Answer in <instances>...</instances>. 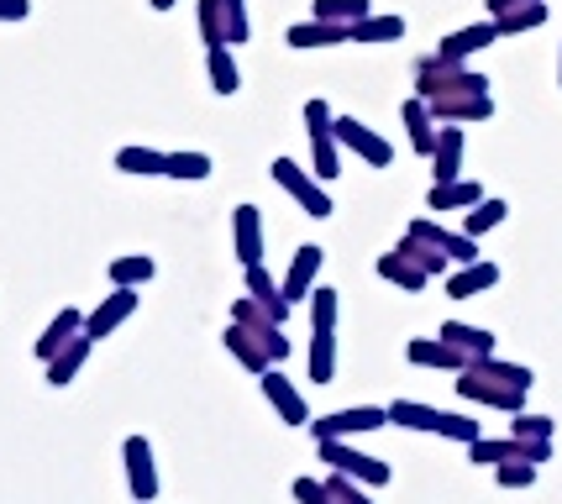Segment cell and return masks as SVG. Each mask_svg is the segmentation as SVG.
Returning a JSON list of instances; mask_svg holds the SVG:
<instances>
[{
    "label": "cell",
    "mask_w": 562,
    "mask_h": 504,
    "mask_svg": "<svg viewBox=\"0 0 562 504\" xmlns=\"http://www.w3.org/2000/svg\"><path fill=\"white\" fill-rule=\"evenodd\" d=\"M416 96L420 100H441V96H490V79L473 74L468 64H452V58H420L416 64Z\"/></svg>",
    "instance_id": "6da1fadb"
},
{
    "label": "cell",
    "mask_w": 562,
    "mask_h": 504,
    "mask_svg": "<svg viewBox=\"0 0 562 504\" xmlns=\"http://www.w3.org/2000/svg\"><path fill=\"white\" fill-rule=\"evenodd\" d=\"M273 179H279V190L294 194V200L305 205V216H316V221L331 216V194L321 190L316 173H305V168L294 164V158H273Z\"/></svg>",
    "instance_id": "7a4b0ae2"
},
{
    "label": "cell",
    "mask_w": 562,
    "mask_h": 504,
    "mask_svg": "<svg viewBox=\"0 0 562 504\" xmlns=\"http://www.w3.org/2000/svg\"><path fill=\"white\" fill-rule=\"evenodd\" d=\"M321 462H331L337 473H347V479H358V483H390V462L352 452L347 436H321Z\"/></svg>",
    "instance_id": "3957f363"
},
{
    "label": "cell",
    "mask_w": 562,
    "mask_h": 504,
    "mask_svg": "<svg viewBox=\"0 0 562 504\" xmlns=\"http://www.w3.org/2000/svg\"><path fill=\"white\" fill-rule=\"evenodd\" d=\"M458 394H463V400H479V405H494V410H520L526 405V389L505 384V379H494V373L473 368V362L458 373Z\"/></svg>",
    "instance_id": "277c9868"
},
{
    "label": "cell",
    "mask_w": 562,
    "mask_h": 504,
    "mask_svg": "<svg viewBox=\"0 0 562 504\" xmlns=\"http://www.w3.org/2000/svg\"><path fill=\"white\" fill-rule=\"evenodd\" d=\"M331 137H337L342 147H352V153H358L368 168H390L394 164V147L384 143L373 126H363L358 116H337V121H331Z\"/></svg>",
    "instance_id": "5b68a950"
},
{
    "label": "cell",
    "mask_w": 562,
    "mask_h": 504,
    "mask_svg": "<svg viewBox=\"0 0 562 504\" xmlns=\"http://www.w3.org/2000/svg\"><path fill=\"white\" fill-rule=\"evenodd\" d=\"M232 321H237V326H247V332L258 336V347H263V352H269L273 362H284V358H290V336L279 332V321H273V315L263 311V305H258L252 294L232 305Z\"/></svg>",
    "instance_id": "8992f818"
},
{
    "label": "cell",
    "mask_w": 562,
    "mask_h": 504,
    "mask_svg": "<svg viewBox=\"0 0 562 504\" xmlns=\"http://www.w3.org/2000/svg\"><path fill=\"white\" fill-rule=\"evenodd\" d=\"M379 426H390V410H379V405H352V410H337V415H326V421H316V441H321V436H358V432H379Z\"/></svg>",
    "instance_id": "52a82bcc"
},
{
    "label": "cell",
    "mask_w": 562,
    "mask_h": 504,
    "mask_svg": "<svg viewBox=\"0 0 562 504\" xmlns=\"http://www.w3.org/2000/svg\"><path fill=\"white\" fill-rule=\"evenodd\" d=\"M137 311V289H116V294H105V300H100L95 311L85 315V336H90V341H100V336H111L116 332V326H122L126 315Z\"/></svg>",
    "instance_id": "ba28073f"
},
{
    "label": "cell",
    "mask_w": 562,
    "mask_h": 504,
    "mask_svg": "<svg viewBox=\"0 0 562 504\" xmlns=\"http://www.w3.org/2000/svg\"><path fill=\"white\" fill-rule=\"evenodd\" d=\"M437 126H468V121H490L494 116V100L490 96H441V100H426Z\"/></svg>",
    "instance_id": "9c48e42d"
},
{
    "label": "cell",
    "mask_w": 562,
    "mask_h": 504,
    "mask_svg": "<svg viewBox=\"0 0 562 504\" xmlns=\"http://www.w3.org/2000/svg\"><path fill=\"white\" fill-rule=\"evenodd\" d=\"M490 43H499V26L494 22H473V26H458V32H447L441 37V58H452V64H468L473 53H484Z\"/></svg>",
    "instance_id": "30bf717a"
},
{
    "label": "cell",
    "mask_w": 562,
    "mask_h": 504,
    "mask_svg": "<svg viewBox=\"0 0 562 504\" xmlns=\"http://www.w3.org/2000/svg\"><path fill=\"white\" fill-rule=\"evenodd\" d=\"M232 242H237L243 268L263 264V216H258V205H237L232 211Z\"/></svg>",
    "instance_id": "8fae6325"
},
{
    "label": "cell",
    "mask_w": 562,
    "mask_h": 504,
    "mask_svg": "<svg viewBox=\"0 0 562 504\" xmlns=\"http://www.w3.org/2000/svg\"><path fill=\"white\" fill-rule=\"evenodd\" d=\"M321 258H326V253H321L316 242H305V247H300V253H294V264H290V273H284V300H311V289H316V273H321Z\"/></svg>",
    "instance_id": "7c38bea8"
},
{
    "label": "cell",
    "mask_w": 562,
    "mask_h": 504,
    "mask_svg": "<svg viewBox=\"0 0 562 504\" xmlns=\"http://www.w3.org/2000/svg\"><path fill=\"white\" fill-rule=\"evenodd\" d=\"M263 394H269V405L279 410L290 426H305V421H311V405L300 400V389H294L279 368H263Z\"/></svg>",
    "instance_id": "4fadbf2b"
},
{
    "label": "cell",
    "mask_w": 562,
    "mask_h": 504,
    "mask_svg": "<svg viewBox=\"0 0 562 504\" xmlns=\"http://www.w3.org/2000/svg\"><path fill=\"white\" fill-rule=\"evenodd\" d=\"M405 358L416 362V368H447V373H463L468 358L452 347V341H441V336H416L411 347H405Z\"/></svg>",
    "instance_id": "5bb4252c"
},
{
    "label": "cell",
    "mask_w": 562,
    "mask_h": 504,
    "mask_svg": "<svg viewBox=\"0 0 562 504\" xmlns=\"http://www.w3.org/2000/svg\"><path fill=\"white\" fill-rule=\"evenodd\" d=\"M400 116H405V132H411V147H416L420 158H431V147H437V116H431V105L420 96H411L405 105H400Z\"/></svg>",
    "instance_id": "9a60e30c"
},
{
    "label": "cell",
    "mask_w": 562,
    "mask_h": 504,
    "mask_svg": "<svg viewBox=\"0 0 562 504\" xmlns=\"http://www.w3.org/2000/svg\"><path fill=\"white\" fill-rule=\"evenodd\" d=\"M379 279H384V284H394V289H405V294H420L431 273H426L411 253H400V247H394V253H384V258H379Z\"/></svg>",
    "instance_id": "2e32d148"
},
{
    "label": "cell",
    "mask_w": 562,
    "mask_h": 504,
    "mask_svg": "<svg viewBox=\"0 0 562 504\" xmlns=\"http://www.w3.org/2000/svg\"><path fill=\"white\" fill-rule=\"evenodd\" d=\"M431 173H437V184L463 179V126H441L437 132V147H431Z\"/></svg>",
    "instance_id": "e0dca14e"
},
{
    "label": "cell",
    "mask_w": 562,
    "mask_h": 504,
    "mask_svg": "<svg viewBox=\"0 0 562 504\" xmlns=\"http://www.w3.org/2000/svg\"><path fill=\"white\" fill-rule=\"evenodd\" d=\"M122 457H126V473H132V494L147 504L153 494H158V479H153V452H147V441H143V436H126Z\"/></svg>",
    "instance_id": "ac0fdd59"
},
{
    "label": "cell",
    "mask_w": 562,
    "mask_h": 504,
    "mask_svg": "<svg viewBox=\"0 0 562 504\" xmlns=\"http://www.w3.org/2000/svg\"><path fill=\"white\" fill-rule=\"evenodd\" d=\"M284 43H290V48H337V43H352V37H347V26L311 16V22H294L290 32H284Z\"/></svg>",
    "instance_id": "d6986e66"
},
{
    "label": "cell",
    "mask_w": 562,
    "mask_h": 504,
    "mask_svg": "<svg viewBox=\"0 0 562 504\" xmlns=\"http://www.w3.org/2000/svg\"><path fill=\"white\" fill-rule=\"evenodd\" d=\"M79 332H85V315H79V311H58V315L48 321V332L37 336V347H32V352L48 362V358H58V352H64V347H69Z\"/></svg>",
    "instance_id": "ffe728a7"
},
{
    "label": "cell",
    "mask_w": 562,
    "mask_h": 504,
    "mask_svg": "<svg viewBox=\"0 0 562 504\" xmlns=\"http://www.w3.org/2000/svg\"><path fill=\"white\" fill-rule=\"evenodd\" d=\"M484 200V190L473 179H447V184H431L426 194V211H473Z\"/></svg>",
    "instance_id": "44dd1931"
},
{
    "label": "cell",
    "mask_w": 562,
    "mask_h": 504,
    "mask_svg": "<svg viewBox=\"0 0 562 504\" xmlns=\"http://www.w3.org/2000/svg\"><path fill=\"white\" fill-rule=\"evenodd\" d=\"M494 284H499V268L484 264V258H479V264H463L458 273H447V294H452V300H473V294H484V289H494Z\"/></svg>",
    "instance_id": "7402d4cb"
},
{
    "label": "cell",
    "mask_w": 562,
    "mask_h": 504,
    "mask_svg": "<svg viewBox=\"0 0 562 504\" xmlns=\"http://www.w3.org/2000/svg\"><path fill=\"white\" fill-rule=\"evenodd\" d=\"M247 294H252V300H258V305H263V311H269L273 321L284 326V315H290V300H284V289L273 284V273H269L263 264L247 268Z\"/></svg>",
    "instance_id": "603a6c76"
},
{
    "label": "cell",
    "mask_w": 562,
    "mask_h": 504,
    "mask_svg": "<svg viewBox=\"0 0 562 504\" xmlns=\"http://www.w3.org/2000/svg\"><path fill=\"white\" fill-rule=\"evenodd\" d=\"M441 341H452V347H458L468 362L494 358V336L479 332V326H463V321H447V326H441Z\"/></svg>",
    "instance_id": "cb8c5ba5"
},
{
    "label": "cell",
    "mask_w": 562,
    "mask_h": 504,
    "mask_svg": "<svg viewBox=\"0 0 562 504\" xmlns=\"http://www.w3.org/2000/svg\"><path fill=\"white\" fill-rule=\"evenodd\" d=\"M311 168H316L321 184H331V179L342 173V143L331 137V126H326V132H311Z\"/></svg>",
    "instance_id": "d4e9b609"
},
{
    "label": "cell",
    "mask_w": 562,
    "mask_h": 504,
    "mask_svg": "<svg viewBox=\"0 0 562 504\" xmlns=\"http://www.w3.org/2000/svg\"><path fill=\"white\" fill-rule=\"evenodd\" d=\"M90 347H95V341H90V336L79 332V336L69 341V347L58 352V358H48V384H53V389H64V384H69L74 373L85 368V358H90Z\"/></svg>",
    "instance_id": "484cf974"
},
{
    "label": "cell",
    "mask_w": 562,
    "mask_h": 504,
    "mask_svg": "<svg viewBox=\"0 0 562 504\" xmlns=\"http://www.w3.org/2000/svg\"><path fill=\"white\" fill-rule=\"evenodd\" d=\"M205 74H211L216 96H237V85H243V69H237L232 48H205Z\"/></svg>",
    "instance_id": "4316f807"
},
{
    "label": "cell",
    "mask_w": 562,
    "mask_h": 504,
    "mask_svg": "<svg viewBox=\"0 0 562 504\" xmlns=\"http://www.w3.org/2000/svg\"><path fill=\"white\" fill-rule=\"evenodd\" d=\"M226 347H232V358L243 362V368H252V373H263V368H273V358L263 352V347H258V336L247 332V326H237V321L226 326Z\"/></svg>",
    "instance_id": "83f0119b"
},
{
    "label": "cell",
    "mask_w": 562,
    "mask_h": 504,
    "mask_svg": "<svg viewBox=\"0 0 562 504\" xmlns=\"http://www.w3.org/2000/svg\"><path fill=\"white\" fill-rule=\"evenodd\" d=\"M490 22L499 26V37H520V32H537V26L547 22V0L515 5V11H499V16H490Z\"/></svg>",
    "instance_id": "f1b7e54d"
},
{
    "label": "cell",
    "mask_w": 562,
    "mask_h": 504,
    "mask_svg": "<svg viewBox=\"0 0 562 504\" xmlns=\"http://www.w3.org/2000/svg\"><path fill=\"white\" fill-rule=\"evenodd\" d=\"M347 37L352 43H400L405 37V16H363Z\"/></svg>",
    "instance_id": "f546056e"
},
{
    "label": "cell",
    "mask_w": 562,
    "mask_h": 504,
    "mask_svg": "<svg viewBox=\"0 0 562 504\" xmlns=\"http://www.w3.org/2000/svg\"><path fill=\"white\" fill-rule=\"evenodd\" d=\"M311 379H316V384H331V379H337V332L311 336Z\"/></svg>",
    "instance_id": "4dcf8cb0"
},
{
    "label": "cell",
    "mask_w": 562,
    "mask_h": 504,
    "mask_svg": "<svg viewBox=\"0 0 562 504\" xmlns=\"http://www.w3.org/2000/svg\"><path fill=\"white\" fill-rule=\"evenodd\" d=\"M384 410H390V426H411V432H437V421H441V410L416 405V400H394Z\"/></svg>",
    "instance_id": "1f68e13d"
},
{
    "label": "cell",
    "mask_w": 562,
    "mask_h": 504,
    "mask_svg": "<svg viewBox=\"0 0 562 504\" xmlns=\"http://www.w3.org/2000/svg\"><path fill=\"white\" fill-rule=\"evenodd\" d=\"M158 268H153V258H143V253H126V258H111V284L116 289H137L147 284Z\"/></svg>",
    "instance_id": "d6a6232c"
},
{
    "label": "cell",
    "mask_w": 562,
    "mask_h": 504,
    "mask_svg": "<svg viewBox=\"0 0 562 504\" xmlns=\"http://www.w3.org/2000/svg\"><path fill=\"white\" fill-rule=\"evenodd\" d=\"M116 168L122 173H169V153H158V147H122Z\"/></svg>",
    "instance_id": "836d02e7"
},
{
    "label": "cell",
    "mask_w": 562,
    "mask_h": 504,
    "mask_svg": "<svg viewBox=\"0 0 562 504\" xmlns=\"http://www.w3.org/2000/svg\"><path fill=\"white\" fill-rule=\"evenodd\" d=\"M316 16H321V22H337V26H347V32H352L363 16H373V5H368V0H316Z\"/></svg>",
    "instance_id": "e575fe53"
},
{
    "label": "cell",
    "mask_w": 562,
    "mask_h": 504,
    "mask_svg": "<svg viewBox=\"0 0 562 504\" xmlns=\"http://www.w3.org/2000/svg\"><path fill=\"white\" fill-rule=\"evenodd\" d=\"M505 216H510V205H505V200H479V205L463 216V232L468 237H484V232H494Z\"/></svg>",
    "instance_id": "d590c367"
},
{
    "label": "cell",
    "mask_w": 562,
    "mask_h": 504,
    "mask_svg": "<svg viewBox=\"0 0 562 504\" xmlns=\"http://www.w3.org/2000/svg\"><path fill=\"white\" fill-rule=\"evenodd\" d=\"M200 37H205V48H232L226 43V11H221V0H200Z\"/></svg>",
    "instance_id": "8d00e7d4"
},
{
    "label": "cell",
    "mask_w": 562,
    "mask_h": 504,
    "mask_svg": "<svg viewBox=\"0 0 562 504\" xmlns=\"http://www.w3.org/2000/svg\"><path fill=\"white\" fill-rule=\"evenodd\" d=\"M211 153H169V179H211Z\"/></svg>",
    "instance_id": "74e56055"
},
{
    "label": "cell",
    "mask_w": 562,
    "mask_h": 504,
    "mask_svg": "<svg viewBox=\"0 0 562 504\" xmlns=\"http://www.w3.org/2000/svg\"><path fill=\"white\" fill-rule=\"evenodd\" d=\"M400 253H411V258H416V264L426 268V273H447V268H452V258H447L441 247H431V242L405 237V242H400Z\"/></svg>",
    "instance_id": "f35d334b"
},
{
    "label": "cell",
    "mask_w": 562,
    "mask_h": 504,
    "mask_svg": "<svg viewBox=\"0 0 562 504\" xmlns=\"http://www.w3.org/2000/svg\"><path fill=\"white\" fill-rule=\"evenodd\" d=\"M221 11H226V43L237 48L252 37V22H247V0H221Z\"/></svg>",
    "instance_id": "ab89813d"
},
{
    "label": "cell",
    "mask_w": 562,
    "mask_h": 504,
    "mask_svg": "<svg viewBox=\"0 0 562 504\" xmlns=\"http://www.w3.org/2000/svg\"><path fill=\"white\" fill-rule=\"evenodd\" d=\"M437 436H447V441H479V436H484V426H479V421H468V415H441Z\"/></svg>",
    "instance_id": "60d3db41"
},
{
    "label": "cell",
    "mask_w": 562,
    "mask_h": 504,
    "mask_svg": "<svg viewBox=\"0 0 562 504\" xmlns=\"http://www.w3.org/2000/svg\"><path fill=\"white\" fill-rule=\"evenodd\" d=\"M494 473H499V483H505V489H531V483H537V462L515 457V462H499Z\"/></svg>",
    "instance_id": "b9f144b4"
},
{
    "label": "cell",
    "mask_w": 562,
    "mask_h": 504,
    "mask_svg": "<svg viewBox=\"0 0 562 504\" xmlns=\"http://www.w3.org/2000/svg\"><path fill=\"white\" fill-rule=\"evenodd\" d=\"M510 436H520V441H552V421L547 415H520Z\"/></svg>",
    "instance_id": "7bdbcfd3"
},
{
    "label": "cell",
    "mask_w": 562,
    "mask_h": 504,
    "mask_svg": "<svg viewBox=\"0 0 562 504\" xmlns=\"http://www.w3.org/2000/svg\"><path fill=\"white\" fill-rule=\"evenodd\" d=\"M326 489H331V500H337V504H368V494H363V489H352V479H347V473H331V479H326Z\"/></svg>",
    "instance_id": "ee69618b"
},
{
    "label": "cell",
    "mask_w": 562,
    "mask_h": 504,
    "mask_svg": "<svg viewBox=\"0 0 562 504\" xmlns=\"http://www.w3.org/2000/svg\"><path fill=\"white\" fill-rule=\"evenodd\" d=\"M331 105H326V100H305V126H311V132H326V126H331Z\"/></svg>",
    "instance_id": "f6af8a7d"
},
{
    "label": "cell",
    "mask_w": 562,
    "mask_h": 504,
    "mask_svg": "<svg viewBox=\"0 0 562 504\" xmlns=\"http://www.w3.org/2000/svg\"><path fill=\"white\" fill-rule=\"evenodd\" d=\"M32 0H0V22H26Z\"/></svg>",
    "instance_id": "bcb514c9"
},
{
    "label": "cell",
    "mask_w": 562,
    "mask_h": 504,
    "mask_svg": "<svg viewBox=\"0 0 562 504\" xmlns=\"http://www.w3.org/2000/svg\"><path fill=\"white\" fill-rule=\"evenodd\" d=\"M490 5V16H499V11H515V5H531V0H484Z\"/></svg>",
    "instance_id": "7dc6e473"
},
{
    "label": "cell",
    "mask_w": 562,
    "mask_h": 504,
    "mask_svg": "<svg viewBox=\"0 0 562 504\" xmlns=\"http://www.w3.org/2000/svg\"><path fill=\"white\" fill-rule=\"evenodd\" d=\"M147 5H153V11H169L173 0H147Z\"/></svg>",
    "instance_id": "c3c4849f"
},
{
    "label": "cell",
    "mask_w": 562,
    "mask_h": 504,
    "mask_svg": "<svg viewBox=\"0 0 562 504\" xmlns=\"http://www.w3.org/2000/svg\"><path fill=\"white\" fill-rule=\"evenodd\" d=\"M558 79H562V64H558Z\"/></svg>",
    "instance_id": "681fc988"
}]
</instances>
